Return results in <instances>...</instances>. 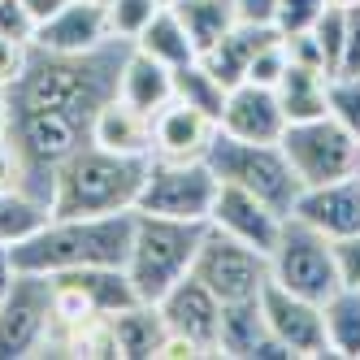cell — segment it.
Listing matches in <instances>:
<instances>
[{
	"label": "cell",
	"mask_w": 360,
	"mask_h": 360,
	"mask_svg": "<svg viewBox=\"0 0 360 360\" xmlns=\"http://www.w3.org/2000/svg\"><path fill=\"white\" fill-rule=\"evenodd\" d=\"M117 96L126 100V105L143 109V113H157V109H165L174 100V70L131 44L126 57H122V65H117Z\"/></svg>",
	"instance_id": "obj_21"
},
{
	"label": "cell",
	"mask_w": 360,
	"mask_h": 360,
	"mask_svg": "<svg viewBox=\"0 0 360 360\" xmlns=\"http://www.w3.org/2000/svg\"><path fill=\"white\" fill-rule=\"evenodd\" d=\"M161 308V317L169 330L178 334H187L191 343L204 347V356H217V334H221V300L204 287V282L195 274L187 278H178L174 287L157 300Z\"/></svg>",
	"instance_id": "obj_14"
},
{
	"label": "cell",
	"mask_w": 360,
	"mask_h": 360,
	"mask_svg": "<svg viewBox=\"0 0 360 360\" xmlns=\"http://www.w3.org/2000/svg\"><path fill=\"white\" fill-rule=\"evenodd\" d=\"M330 0H274V31L278 35H304V31H313L317 27V18L326 13Z\"/></svg>",
	"instance_id": "obj_30"
},
{
	"label": "cell",
	"mask_w": 360,
	"mask_h": 360,
	"mask_svg": "<svg viewBox=\"0 0 360 360\" xmlns=\"http://www.w3.org/2000/svg\"><path fill=\"white\" fill-rule=\"evenodd\" d=\"M239 9H243V18H252V22H269L274 0H239Z\"/></svg>",
	"instance_id": "obj_40"
},
{
	"label": "cell",
	"mask_w": 360,
	"mask_h": 360,
	"mask_svg": "<svg viewBox=\"0 0 360 360\" xmlns=\"http://www.w3.org/2000/svg\"><path fill=\"white\" fill-rule=\"evenodd\" d=\"M204 226L209 221H174V217L135 213L131 252H126V278H131L139 300L157 304L178 278L191 274Z\"/></svg>",
	"instance_id": "obj_4"
},
{
	"label": "cell",
	"mask_w": 360,
	"mask_h": 360,
	"mask_svg": "<svg viewBox=\"0 0 360 360\" xmlns=\"http://www.w3.org/2000/svg\"><path fill=\"white\" fill-rule=\"evenodd\" d=\"M330 117L360 139V74H330Z\"/></svg>",
	"instance_id": "obj_31"
},
{
	"label": "cell",
	"mask_w": 360,
	"mask_h": 360,
	"mask_svg": "<svg viewBox=\"0 0 360 360\" xmlns=\"http://www.w3.org/2000/svg\"><path fill=\"white\" fill-rule=\"evenodd\" d=\"M191 274L221 304L256 300L265 291V282H269V256L248 248V243H239V239H230L226 230H217V226H204V239H200Z\"/></svg>",
	"instance_id": "obj_10"
},
{
	"label": "cell",
	"mask_w": 360,
	"mask_h": 360,
	"mask_svg": "<svg viewBox=\"0 0 360 360\" xmlns=\"http://www.w3.org/2000/svg\"><path fill=\"white\" fill-rule=\"evenodd\" d=\"M217 356H239V360H291L287 347L269 339V326L256 300L221 304V334H217Z\"/></svg>",
	"instance_id": "obj_18"
},
{
	"label": "cell",
	"mask_w": 360,
	"mask_h": 360,
	"mask_svg": "<svg viewBox=\"0 0 360 360\" xmlns=\"http://www.w3.org/2000/svg\"><path fill=\"white\" fill-rule=\"evenodd\" d=\"M31 53H35V48L27 39L0 35V91H9V87L22 83V74H27V65H31Z\"/></svg>",
	"instance_id": "obj_35"
},
{
	"label": "cell",
	"mask_w": 360,
	"mask_h": 360,
	"mask_svg": "<svg viewBox=\"0 0 360 360\" xmlns=\"http://www.w3.org/2000/svg\"><path fill=\"white\" fill-rule=\"evenodd\" d=\"M87 143L122 157H152V113L126 105L122 96H109L87 126Z\"/></svg>",
	"instance_id": "obj_19"
},
{
	"label": "cell",
	"mask_w": 360,
	"mask_h": 360,
	"mask_svg": "<svg viewBox=\"0 0 360 360\" xmlns=\"http://www.w3.org/2000/svg\"><path fill=\"white\" fill-rule=\"evenodd\" d=\"M356 174H360V165H356Z\"/></svg>",
	"instance_id": "obj_46"
},
{
	"label": "cell",
	"mask_w": 360,
	"mask_h": 360,
	"mask_svg": "<svg viewBox=\"0 0 360 360\" xmlns=\"http://www.w3.org/2000/svg\"><path fill=\"white\" fill-rule=\"evenodd\" d=\"M165 317L157 304H131L122 308V313H113V343H117V356L122 360H157V347L165 339Z\"/></svg>",
	"instance_id": "obj_23"
},
{
	"label": "cell",
	"mask_w": 360,
	"mask_h": 360,
	"mask_svg": "<svg viewBox=\"0 0 360 360\" xmlns=\"http://www.w3.org/2000/svg\"><path fill=\"white\" fill-rule=\"evenodd\" d=\"M226 91H230V87H221V79L204 70L200 57H195L191 65H183V70H174V96L187 100V105H195V109H204V113H213V117H217L221 105H226Z\"/></svg>",
	"instance_id": "obj_28"
},
{
	"label": "cell",
	"mask_w": 360,
	"mask_h": 360,
	"mask_svg": "<svg viewBox=\"0 0 360 360\" xmlns=\"http://www.w3.org/2000/svg\"><path fill=\"white\" fill-rule=\"evenodd\" d=\"M213 139H217V117L187 105V100H178V96L165 109L152 113V157L200 161V157H209Z\"/></svg>",
	"instance_id": "obj_16"
},
{
	"label": "cell",
	"mask_w": 360,
	"mask_h": 360,
	"mask_svg": "<svg viewBox=\"0 0 360 360\" xmlns=\"http://www.w3.org/2000/svg\"><path fill=\"white\" fill-rule=\"evenodd\" d=\"M204 161L213 165V174L221 183H235V187H243L252 195H261L282 213H291L295 195L304 191L291 161H287V152H282V143H248V139H235V135L217 131V139H213Z\"/></svg>",
	"instance_id": "obj_6"
},
{
	"label": "cell",
	"mask_w": 360,
	"mask_h": 360,
	"mask_svg": "<svg viewBox=\"0 0 360 360\" xmlns=\"http://www.w3.org/2000/svg\"><path fill=\"white\" fill-rule=\"evenodd\" d=\"M278 105L287 113V122H313L330 113V74L317 65H300L291 61L282 70V79L274 83Z\"/></svg>",
	"instance_id": "obj_22"
},
{
	"label": "cell",
	"mask_w": 360,
	"mask_h": 360,
	"mask_svg": "<svg viewBox=\"0 0 360 360\" xmlns=\"http://www.w3.org/2000/svg\"><path fill=\"white\" fill-rule=\"evenodd\" d=\"M131 213H105V217H48L27 243L13 248L18 269L31 274H65V269H91V265H122L131 252Z\"/></svg>",
	"instance_id": "obj_3"
},
{
	"label": "cell",
	"mask_w": 360,
	"mask_h": 360,
	"mask_svg": "<svg viewBox=\"0 0 360 360\" xmlns=\"http://www.w3.org/2000/svg\"><path fill=\"white\" fill-rule=\"evenodd\" d=\"M96 5H109V0H96Z\"/></svg>",
	"instance_id": "obj_45"
},
{
	"label": "cell",
	"mask_w": 360,
	"mask_h": 360,
	"mask_svg": "<svg viewBox=\"0 0 360 360\" xmlns=\"http://www.w3.org/2000/svg\"><path fill=\"white\" fill-rule=\"evenodd\" d=\"M291 217L317 226L326 239L360 235V174L334 178L321 187H304L291 204Z\"/></svg>",
	"instance_id": "obj_17"
},
{
	"label": "cell",
	"mask_w": 360,
	"mask_h": 360,
	"mask_svg": "<svg viewBox=\"0 0 360 360\" xmlns=\"http://www.w3.org/2000/svg\"><path fill=\"white\" fill-rule=\"evenodd\" d=\"M48 217L53 213H48V204L39 195H31V191H0V243H9V248L27 243Z\"/></svg>",
	"instance_id": "obj_27"
},
{
	"label": "cell",
	"mask_w": 360,
	"mask_h": 360,
	"mask_svg": "<svg viewBox=\"0 0 360 360\" xmlns=\"http://www.w3.org/2000/svg\"><path fill=\"white\" fill-rule=\"evenodd\" d=\"M278 143L287 152L300 187L334 183V178L356 174V165H360V139L343 122H334L330 113L313 117V122H287V131H282Z\"/></svg>",
	"instance_id": "obj_8"
},
{
	"label": "cell",
	"mask_w": 360,
	"mask_h": 360,
	"mask_svg": "<svg viewBox=\"0 0 360 360\" xmlns=\"http://www.w3.org/2000/svg\"><path fill=\"white\" fill-rule=\"evenodd\" d=\"M35 27L39 22L31 18V9L22 5V0H0V35H9V39H35Z\"/></svg>",
	"instance_id": "obj_36"
},
{
	"label": "cell",
	"mask_w": 360,
	"mask_h": 360,
	"mask_svg": "<svg viewBox=\"0 0 360 360\" xmlns=\"http://www.w3.org/2000/svg\"><path fill=\"white\" fill-rule=\"evenodd\" d=\"M174 13L183 18V27L191 31V39H195L200 53H204V48H213V44L243 18L239 0H178Z\"/></svg>",
	"instance_id": "obj_26"
},
{
	"label": "cell",
	"mask_w": 360,
	"mask_h": 360,
	"mask_svg": "<svg viewBox=\"0 0 360 360\" xmlns=\"http://www.w3.org/2000/svg\"><path fill=\"white\" fill-rule=\"evenodd\" d=\"M105 44H113L109 9L96 5V0H65L57 13H48L39 22L31 39V48H39V53H65V57L96 53Z\"/></svg>",
	"instance_id": "obj_13"
},
{
	"label": "cell",
	"mask_w": 360,
	"mask_h": 360,
	"mask_svg": "<svg viewBox=\"0 0 360 360\" xmlns=\"http://www.w3.org/2000/svg\"><path fill=\"white\" fill-rule=\"evenodd\" d=\"M143 174H148V157H122V152L83 143L48 178V213L53 217L131 213L143 187Z\"/></svg>",
	"instance_id": "obj_2"
},
{
	"label": "cell",
	"mask_w": 360,
	"mask_h": 360,
	"mask_svg": "<svg viewBox=\"0 0 360 360\" xmlns=\"http://www.w3.org/2000/svg\"><path fill=\"white\" fill-rule=\"evenodd\" d=\"M105 9H109V31H113V39L135 44V39H139V31L148 27L152 18H157L161 0H109Z\"/></svg>",
	"instance_id": "obj_29"
},
{
	"label": "cell",
	"mask_w": 360,
	"mask_h": 360,
	"mask_svg": "<svg viewBox=\"0 0 360 360\" xmlns=\"http://www.w3.org/2000/svg\"><path fill=\"white\" fill-rule=\"evenodd\" d=\"M0 191H31V195H39L35 191V178H31V165H27L22 148L9 135L0 139Z\"/></svg>",
	"instance_id": "obj_34"
},
{
	"label": "cell",
	"mask_w": 360,
	"mask_h": 360,
	"mask_svg": "<svg viewBox=\"0 0 360 360\" xmlns=\"http://www.w3.org/2000/svg\"><path fill=\"white\" fill-rule=\"evenodd\" d=\"M334 256H339V274H343V287H360V235L334 239Z\"/></svg>",
	"instance_id": "obj_38"
},
{
	"label": "cell",
	"mask_w": 360,
	"mask_h": 360,
	"mask_svg": "<svg viewBox=\"0 0 360 360\" xmlns=\"http://www.w3.org/2000/svg\"><path fill=\"white\" fill-rule=\"evenodd\" d=\"M126 39H113L96 53H31V65L22 74V83L9 87V105L13 109H53L65 113L74 122L91 126L96 109L105 105L109 96H117V65L126 57Z\"/></svg>",
	"instance_id": "obj_1"
},
{
	"label": "cell",
	"mask_w": 360,
	"mask_h": 360,
	"mask_svg": "<svg viewBox=\"0 0 360 360\" xmlns=\"http://www.w3.org/2000/svg\"><path fill=\"white\" fill-rule=\"evenodd\" d=\"M339 74H360V5H343V61Z\"/></svg>",
	"instance_id": "obj_37"
},
{
	"label": "cell",
	"mask_w": 360,
	"mask_h": 360,
	"mask_svg": "<svg viewBox=\"0 0 360 360\" xmlns=\"http://www.w3.org/2000/svg\"><path fill=\"white\" fill-rule=\"evenodd\" d=\"M282 221H287V213H282V209H274L269 200L252 195V191H243L235 183H221L217 187L213 213H209V226L226 230L230 239H239V243L265 252V256L274 252V243L282 235Z\"/></svg>",
	"instance_id": "obj_12"
},
{
	"label": "cell",
	"mask_w": 360,
	"mask_h": 360,
	"mask_svg": "<svg viewBox=\"0 0 360 360\" xmlns=\"http://www.w3.org/2000/svg\"><path fill=\"white\" fill-rule=\"evenodd\" d=\"M5 135H9V96L0 91V139H5Z\"/></svg>",
	"instance_id": "obj_42"
},
{
	"label": "cell",
	"mask_w": 360,
	"mask_h": 360,
	"mask_svg": "<svg viewBox=\"0 0 360 360\" xmlns=\"http://www.w3.org/2000/svg\"><path fill=\"white\" fill-rule=\"evenodd\" d=\"M291 65V53H287V39L282 35H274L261 53L252 57V65H248V79L243 83H261V87H274L278 79H282V70Z\"/></svg>",
	"instance_id": "obj_33"
},
{
	"label": "cell",
	"mask_w": 360,
	"mask_h": 360,
	"mask_svg": "<svg viewBox=\"0 0 360 360\" xmlns=\"http://www.w3.org/2000/svg\"><path fill=\"white\" fill-rule=\"evenodd\" d=\"M269 282H278V287H287V291H295L304 300L326 304L343 287L334 239H326L317 226H308V221L287 213L282 235H278V243L269 252Z\"/></svg>",
	"instance_id": "obj_5"
},
{
	"label": "cell",
	"mask_w": 360,
	"mask_h": 360,
	"mask_svg": "<svg viewBox=\"0 0 360 360\" xmlns=\"http://www.w3.org/2000/svg\"><path fill=\"white\" fill-rule=\"evenodd\" d=\"M274 35H278V31H274V22L239 18L235 27H230L213 48H204L200 61H204V70H209V74H217V79H221V87H239V83L248 79L252 57L261 53V48H265Z\"/></svg>",
	"instance_id": "obj_20"
},
{
	"label": "cell",
	"mask_w": 360,
	"mask_h": 360,
	"mask_svg": "<svg viewBox=\"0 0 360 360\" xmlns=\"http://www.w3.org/2000/svg\"><path fill=\"white\" fill-rule=\"evenodd\" d=\"M22 5L31 9V18H35V22H44L48 13H57V9L65 5V0H22Z\"/></svg>",
	"instance_id": "obj_41"
},
{
	"label": "cell",
	"mask_w": 360,
	"mask_h": 360,
	"mask_svg": "<svg viewBox=\"0 0 360 360\" xmlns=\"http://www.w3.org/2000/svg\"><path fill=\"white\" fill-rule=\"evenodd\" d=\"M221 178L209 161H169V157H148V174L135 200V213L152 217H174V221H209L213 200H217Z\"/></svg>",
	"instance_id": "obj_7"
},
{
	"label": "cell",
	"mask_w": 360,
	"mask_h": 360,
	"mask_svg": "<svg viewBox=\"0 0 360 360\" xmlns=\"http://www.w3.org/2000/svg\"><path fill=\"white\" fill-rule=\"evenodd\" d=\"M313 39L321 44V57H326V70L339 74V61H343V5H326V13L317 18L313 27Z\"/></svg>",
	"instance_id": "obj_32"
},
{
	"label": "cell",
	"mask_w": 360,
	"mask_h": 360,
	"mask_svg": "<svg viewBox=\"0 0 360 360\" xmlns=\"http://www.w3.org/2000/svg\"><path fill=\"white\" fill-rule=\"evenodd\" d=\"M53 339V278L18 269L13 287L0 295V360L44 356Z\"/></svg>",
	"instance_id": "obj_9"
},
{
	"label": "cell",
	"mask_w": 360,
	"mask_h": 360,
	"mask_svg": "<svg viewBox=\"0 0 360 360\" xmlns=\"http://www.w3.org/2000/svg\"><path fill=\"white\" fill-rule=\"evenodd\" d=\"M161 5H178V0H161Z\"/></svg>",
	"instance_id": "obj_44"
},
{
	"label": "cell",
	"mask_w": 360,
	"mask_h": 360,
	"mask_svg": "<svg viewBox=\"0 0 360 360\" xmlns=\"http://www.w3.org/2000/svg\"><path fill=\"white\" fill-rule=\"evenodd\" d=\"M217 131L248 143H278L287 131V113L278 105V91L261 83H239L226 91V105L217 113Z\"/></svg>",
	"instance_id": "obj_15"
},
{
	"label": "cell",
	"mask_w": 360,
	"mask_h": 360,
	"mask_svg": "<svg viewBox=\"0 0 360 360\" xmlns=\"http://www.w3.org/2000/svg\"><path fill=\"white\" fill-rule=\"evenodd\" d=\"M135 48H143L148 57H157V61L169 65V70H183V65H191V61L200 57L191 31L183 27V18L174 13V5H161V9H157V18H152L148 27L139 31Z\"/></svg>",
	"instance_id": "obj_24"
},
{
	"label": "cell",
	"mask_w": 360,
	"mask_h": 360,
	"mask_svg": "<svg viewBox=\"0 0 360 360\" xmlns=\"http://www.w3.org/2000/svg\"><path fill=\"white\" fill-rule=\"evenodd\" d=\"M321 313H326L330 356L360 360V287H339L321 304Z\"/></svg>",
	"instance_id": "obj_25"
},
{
	"label": "cell",
	"mask_w": 360,
	"mask_h": 360,
	"mask_svg": "<svg viewBox=\"0 0 360 360\" xmlns=\"http://www.w3.org/2000/svg\"><path fill=\"white\" fill-rule=\"evenodd\" d=\"M13 278H18V261H13V248L9 243H0V295H5L13 287Z\"/></svg>",
	"instance_id": "obj_39"
},
{
	"label": "cell",
	"mask_w": 360,
	"mask_h": 360,
	"mask_svg": "<svg viewBox=\"0 0 360 360\" xmlns=\"http://www.w3.org/2000/svg\"><path fill=\"white\" fill-rule=\"evenodd\" d=\"M334 5H360V0H334Z\"/></svg>",
	"instance_id": "obj_43"
},
{
	"label": "cell",
	"mask_w": 360,
	"mask_h": 360,
	"mask_svg": "<svg viewBox=\"0 0 360 360\" xmlns=\"http://www.w3.org/2000/svg\"><path fill=\"white\" fill-rule=\"evenodd\" d=\"M261 313L269 326V339L287 347L291 360H317L330 356V339H326V313L317 300H304L278 282H265L261 291Z\"/></svg>",
	"instance_id": "obj_11"
}]
</instances>
